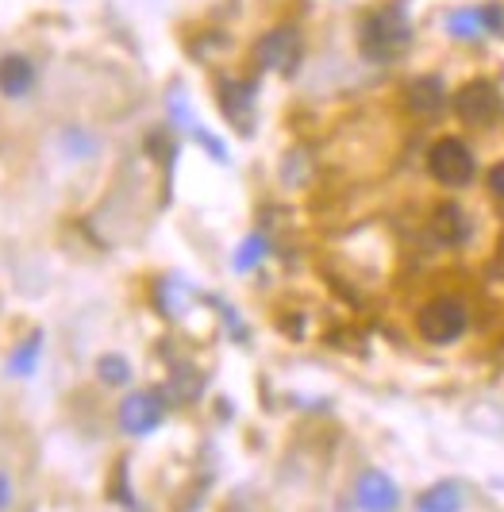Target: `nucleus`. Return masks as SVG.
I'll return each instance as SVG.
<instances>
[{
    "label": "nucleus",
    "mask_w": 504,
    "mask_h": 512,
    "mask_svg": "<svg viewBox=\"0 0 504 512\" xmlns=\"http://www.w3.org/2000/svg\"><path fill=\"white\" fill-rule=\"evenodd\" d=\"M262 255H266V239H262V235H251V239H247V243H243V247L235 251V258H231V266H235V270H251V266H254V262H258Z\"/></svg>",
    "instance_id": "16"
},
{
    "label": "nucleus",
    "mask_w": 504,
    "mask_h": 512,
    "mask_svg": "<svg viewBox=\"0 0 504 512\" xmlns=\"http://www.w3.org/2000/svg\"><path fill=\"white\" fill-rule=\"evenodd\" d=\"M297 35L289 31V27H278V31H270L262 43H258V62L266 66V70H285V74H293V66H297Z\"/></svg>",
    "instance_id": "7"
},
{
    "label": "nucleus",
    "mask_w": 504,
    "mask_h": 512,
    "mask_svg": "<svg viewBox=\"0 0 504 512\" xmlns=\"http://www.w3.org/2000/svg\"><path fill=\"white\" fill-rule=\"evenodd\" d=\"M31 85H35V66H31V58L24 54H4L0 58V93L4 97H27L31 93Z\"/></svg>",
    "instance_id": "8"
},
{
    "label": "nucleus",
    "mask_w": 504,
    "mask_h": 512,
    "mask_svg": "<svg viewBox=\"0 0 504 512\" xmlns=\"http://www.w3.org/2000/svg\"><path fill=\"white\" fill-rule=\"evenodd\" d=\"M404 101H408V108H412L416 116H435V112L447 104V89H443L439 77H416V81L408 85Z\"/></svg>",
    "instance_id": "9"
},
{
    "label": "nucleus",
    "mask_w": 504,
    "mask_h": 512,
    "mask_svg": "<svg viewBox=\"0 0 504 512\" xmlns=\"http://www.w3.org/2000/svg\"><path fill=\"white\" fill-rule=\"evenodd\" d=\"M162 401L158 393H131L120 405V428L127 436H151L154 428L162 424Z\"/></svg>",
    "instance_id": "6"
},
{
    "label": "nucleus",
    "mask_w": 504,
    "mask_h": 512,
    "mask_svg": "<svg viewBox=\"0 0 504 512\" xmlns=\"http://www.w3.org/2000/svg\"><path fill=\"white\" fill-rule=\"evenodd\" d=\"M39 351H43V335H27L24 343L12 351V359H8V374H20V378H27L31 370H35V362H39Z\"/></svg>",
    "instance_id": "12"
},
{
    "label": "nucleus",
    "mask_w": 504,
    "mask_h": 512,
    "mask_svg": "<svg viewBox=\"0 0 504 512\" xmlns=\"http://www.w3.org/2000/svg\"><path fill=\"white\" fill-rule=\"evenodd\" d=\"M354 505L362 512H393L401 505L397 482L381 470H362L358 482H354Z\"/></svg>",
    "instance_id": "5"
},
{
    "label": "nucleus",
    "mask_w": 504,
    "mask_h": 512,
    "mask_svg": "<svg viewBox=\"0 0 504 512\" xmlns=\"http://www.w3.org/2000/svg\"><path fill=\"white\" fill-rule=\"evenodd\" d=\"M412 39V27L404 20L401 8H381V12H370L362 27H358V51L366 54L370 62H389L408 47Z\"/></svg>",
    "instance_id": "1"
},
{
    "label": "nucleus",
    "mask_w": 504,
    "mask_h": 512,
    "mask_svg": "<svg viewBox=\"0 0 504 512\" xmlns=\"http://www.w3.org/2000/svg\"><path fill=\"white\" fill-rule=\"evenodd\" d=\"M428 170L443 185H466L474 178V154L462 139H439L428 154Z\"/></svg>",
    "instance_id": "3"
},
{
    "label": "nucleus",
    "mask_w": 504,
    "mask_h": 512,
    "mask_svg": "<svg viewBox=\"0 0 504 512\" xmlns=\"http://www.w3.org/2000/svg\"><path fill=\"white\" fill-rule=\"evenodd\" d=\"M447 27H451V35H458V39H474L478 31H485V20H481V12H454L451 20H447Z\"/></svg>",
    "instance_id": "15"
},
{
    "label": "nucleus",
    "mask_w": 504,
    "mask_h": 512,
    "mask_svg": "<svg viewBox=\"0 0 504 512\" xmlns=\"http://www.w3.org/2000/svg\"><path fill=\"white\" fill-rule=\"evenodd\" d=\"M97 378L104 385H127L131 382V366H127L124 355H104V359H97Z\"/></svg>",
    "instance_id": "14"
},
{
    "label": "nucleus",
    "mask_w": 504,
    "mask_h": 512,
    "mask_svg": "<svg viewBox=\"0 0 504 512\" xmlns=\"http://www.w3.org/2000/svg\"><path fill=\"white\" fill-rule=\"evenodd\" d=\"M454 112H458L466 124L485 128V124H493V120L501 116V93H497L489 81H470V85H462V89H458V97H454Z\"/></svg>",
    "instance_id": "4"
},
{
    "label": "nucleus",
    "mask_w": 504,
    "mask_h": 512,
    "mask_svg": "<svg viewBox=\"0 0 504 512\" xmlns=\"http://www.w3.org/2000/svg\"><path fill=\"white\" fill-rule=\"evenodd\" d=\"M62 143H66V147L74 151V158H77V147H81V151H93V139H89V135H85L81 128H66Z\"/></svg>",
    "instance_id": "17"
},
{
    "label": "nucleus",
    "mask_w": 504,
    "mask_h": 512,
    "mask_svg": "<svg viewBox=\"0 0 504 512\" xmlns=\"http://www.w3.org/2000/svg\"><path fill=\"white\" fill-rule=\"evenodd\" d=\"M416 328H420V335L428 343H439V347L454 343L458 335L466 332V305L454 301V297H435V301H428V305L420 308Z\"/></svg>",
    "instance_id": "2"
},
{
    "label": "nucleus",
    "mask_w": 504,
    "mask_h": 512,
    "mask_svg": "<svg viewBox=\"0 0 504 512\" xmlns=\"http://www.w3.org/2000/svg\"><path fill=\"white\" fill-rule=\"evenodd\" d=\"M489 189H493V197L504 201V162H497V166L489 170Z\"/></svg>",
    "instance_id": "19"
},
{
    "label": "nucleus",
    "mask_w": 504,
    "mask_h": 512,
    "mask_svg": "<svg viewBox=\"0 0 504 512\" xmlns=\"http://www.w3.org/2000/svg\"><path fill=\"white\" fill-rule=\"evenodd\" d=\"M12 497H16V489H12V478H8L4 470H0V512H8Z\"/></svg>",
    "instance_id": "18"
},
{
    "label": "nucleus",
    "mask_w": 504,
    "mask_h": 512,
    "mask_svg": "<svg viewBox=\"0 0 504 512\" xmlns=\"http://www.w3.org/2000/svg\"><path fill=\"white\" fill-rule=\"evenodd\" d=\"M431 231H435V239L439 243H462L466 235H470V224H466V212L458 205H439L435 208V216H431Z\"/></svg>",
    "instance_id": "10"
},
{
    "label": "nucleus",
    "mask_w": 504,
    "mask_h": 512,
    "mask_svg": "<svg viewBox=\"0 0 504 512\" xmlns=\"http://www.w3.org/2000/svg\"><path fill=\"white\" fill-rule=\"evenodd\" d=\"M462 509V489L454 482H439V486L424 489L416 497V512H458Z\"/></svg>",
    "instance_id": "11"
},
{
    "label": "nucleus",
    "mask_w": 504,
    "mask_h": 512,
    "mask_svg": "<svg viewBox=\"0 0 504 512\" xmlns=\"http://www.w3.org/2000/svg\"><path fill=\"white\" fill-rule=\"evenodd\" d=\"M251 104H254V85H224V112L231 120H251Z\"/></svg>",
    "instance_id": "13"
}]
</instances>
